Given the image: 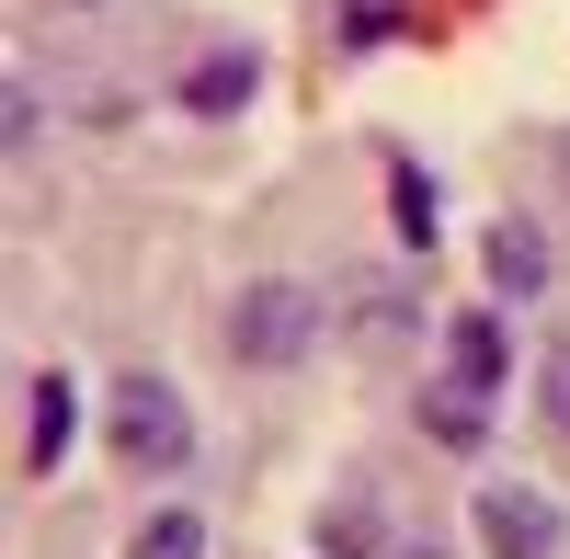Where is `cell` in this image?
Masks as SVG:
<instances>
[{
	"label": "cell",
	"instance_id": "obj_11",
	"mask_svg": "<svg viewBox=\"0 0 570 559\" xmlns=\"http://www.w3.org/2000/svg\"><path fill=\"white\" fill-rule=\"evenodd\" d=\"M343 35L376 46V35H400V0H343Z\"/></svg>",
	"mask_w": 570,
	"mask_h": 559
},
{
	"label": "cell",
	"instance_id": "obj_12",
	"mask_svg": "<svg viewBox=\"0 0 570 559\" xmlns=\"http://www.w3.org/2000/svg\"><path fill=\"white\" fill-rule=\"evenodd\" d=\"M548 434H570V365L548 377Z\"/></svg>",
	"mask_w": 570,
	"mask_h": 559
},
{
	"label": "cell",
	"instance_id": "obj_5",
	"mask_svg": "<svg viewBox=\"0 0 570 559\" xmlns=\"http://www.w3.org/2000/svg\"><path fill=\"white\" fill-rule=\"evenodd\" d=\"M491 286H502V297H537V286H548V241H537L525 217L491 228Z\"/></svg>",
	"mask_w": 570,
	"mask_h": 559
},
{
	"label": "cell",
	"instance_id": "obj_1",
	"mask_svg": "<svg viewBox=\"0 0 570 559\" xmlns=\"http://www.w3.org/2000/svg\"><path fill=\"white\" fill-rule=\"evenodd\" d=\"M104 434H115L126 469H183V457H195V411H183L149 365H126V377L104 389Z\"/></svg>",
	"mask_w": 570,
	"mask_h": 559
},
{
	"label": "cell",
	"instance_id": "obj_8",
	"mask_svg": "<svg viewBox=\"0 0 570 559\" xmlns=\"http://www.w3.org/2000/svg\"><path fill=\"white\" fill-rule=\"evenodd\" d=\"M502 320H456V377H480V389H502Z\"/></svg>",
	"mask_w": 570,
	"mask_h": 559
},
{
	"label": "cell",
	"instance_id": "obj_13",
	"mask_svg": "<svg viewBox=\"0 0 570 559\" xmlns=\"http://www.w3.org/2000/svg\"><path fill=\"white\" fill-rule=\"evenodd\" d=\"M559 183H570V126H559Z\"/></svg>",
	"mask_w": 570,
	"mask_h": 559
},
{
	"label": "cell",
	"instance_id": "obj_3",
	"mask_svg": "<svg viewBox=\"0 0 570 559\" xmlns=\"http://www.w3.org/2000/svg\"><path fill=\"white\" fill-rule=\"evenodd\" d=\"M480 548H491V559H548V548H559V502L525 491V480H491V491H480Z\"/></svg>",
	"mask_w": 570,
	"mask_h": 559
},
{
	"label": "cell",
	"instance_id": "obj_6",
	"mask_svg": "<svg viewBox=\"0 0 570 559\" xmlns=\"http://www.w3.org/2000/svg\"><path fill=\"white\" fill-rule=\"evenodd\" d=\"M69 423H80V400H69V377H35V434H23V469L46 480L69 457Z\"/></svg>",
	"mask_w": 570,
	"mask_h": 559
},
{
	"label": "cell",
	"instance_id": "obj_7",
	"mask_svg": "<svg viewBox=\"0 0 570 559\" xmlns=\"http://www.w3.org/2000/svg\"><path fill=\"white\" fill-rule=\"evenodd\" d=\"M252 80H263L252 58H206L195 80H183V104H195V115H240V104H252Z\"/></svg>",
	"mask_w": 570,
	"mask_h": 559
},
{
	"label": "cell",
	"instance_id": "obj_2",
	"mask_svg": "<svg viewBox=\"0 0 570 559\" xmlns=\"http://www.w3.org/2000/svg\"><path fill=\"white\" fill-rule=\"evenodd\" d=\"M320 343V297L308 286H252L240 297V365H297Z\"/></svg>",
	"mask_w": 570,
	"mask_h": 559
},
{
	"label": "cell",
	"instance_id": "obj_9",
	"mask_svg": "<svg viewBox=\"0 0 570 559\" xmlns=\"http://www.w3.org/2000/svg\"><path fill=\"white\" fill-rule=\"evenodd\" d=\"M126 559H206V526H195V514H149Z\"/></svg>",
	"mask_w": 570,
	"mask_h": 559
},
{
	"label": "cell",
	"instance_id": "obj_10",
	"mask_svg": "<svg viewBox=\"0 0 570 559\" xmlns=\"http://www.w3.org/2000/svg\"><path fill=\"white\" fill-rule=\"evenodd\" d=\"M400 228H411V241H434V183H422L411 160H400Z\"/></svg>",
	"mask_w": 570,
	"mask_h": 559
},
{
	"label": "cell",
	"instance_id": "obj_4",
	"mask_svg": "<svg viewBox=\"0 0 570 559\" xmlns=\"http://www.w3.org/2000/svg\"><path fill=\"white\" fill-rule=\"evenodd\" d=\"M422 434L480 457V445H491V389H480V377H434V389H422Z\"/></svg>",
	"mask_w": 570,
	"mask_h": 559
},
{
	"label": "cell",
	"instance_id": "obj_14",
	"mask_svg": "<svg viewBox=\"0 0 570 559\" xmlns=\"http://www.w3.org/2000/svg\"><path fill=\"white\" fill-rule=\"evenodd\" d=\"M389 559H434V548H389Z\"/></svg>",
	"mask_w": 570,
	"mask_h": 559
}]
</instances>
